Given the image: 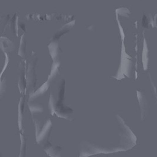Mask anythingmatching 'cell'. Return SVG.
<instances>
[{"label": "cell", "instance_id": "obj_2", "mask_svg": "<svg viewBox=\"0 0 157 157\" xmlns=\"http://www.w3.org/2000/svg\"><path fill=\"white\" fill-rule=\"evenodd\" d=\"M48 48L54 63H60L61 48L57 40H52L48 45Z\"/></svg>", "mask_w": 157, "mask_h": 157}, {"label": "cell", "instance_id": "obj_5", "mask_svg": "<svg viewBox=\"0 0 157 157\" xmlns=\"http://www.w3.org/2000/svg\"><path fill=\"white\" fill-rule=\"evenodd\" d=\"M24 105H25V98L24 96L20 98L19 103H18V123L20 129L22 128V120L24 111Z\"/></svg>", "mask_w": 157, "mask_h": 157}, {"label": "cell", "instance_id": "obj_1", "mask_svg": "<svg viewBox=\"0 0 157 157\" xmlns=\"http://www.w3.org/2000/svg\"><path fill=\"white\" fill-rule=\"evenodd\" d=\"M36 63V58L33 57L28 64L27 74H26V86L31 91L33 90L36 81L35 72V65Z\"/></svg>", "mask_w": 157, "mask_h": 157}, {"label": "cell", "instance_id": "obj_4", "mask_svg": "<svg viewBox=\"0 0 157 157\" xmlns=\"http://www.w3.org/2000/svg\"><path fill=\"white\" fill-rule=\"evenodd\" d=\"M74 23H75V20H74L73 21H70L69 23H67V24H65L60 29H58V31L56 32V33L53 36V40H56L57 39H58L59 37H60V36L61 35H63V34H64L65 33L67 32L69 29L74 26Z\"/></svg>", "mask_w": 157, "mask_h": 157}, {"label": "cell", "instance_id": "obj_9", "mask_svg": "<svg viewBox=\"0 0 157 157\" xmlns=\"http://www.w3.org/2000/svg\"><path fill=\"white\" fill-rule=\"evenodd\" d=\"M28 105L29 107V109L32 113H34L35 112H43V107L41 105L39 104H34V103H31L29 102Z\"/></svg>", "mask_w": 157, "mask_h": 157}, {"label": "cell", "instance_id": "obj_8", "mask_svg": "<svg viewBox=\"0 0 157 157\" xmlns=\"http://www.w3.org/2000/svg\"><path fill=\"white\" fill-rule=\"evenodd\" d=\"M26 40L25 39V35L23 34L21 36L20 39V46H19V49H18V55L21 56L22 57L25 56V48H26Z\"/></svg>", "mask_w": 157, "mask_h": 157}, {"label": "cell", "instance_id": "obj_10", "mask_svg": "<svg viewBox=\"0 0 157 157\" xmlns=\"http://www.w3.org/2000/svg\"><path fill=\"white\" fill-rule=\"evenodd\" d=\"M17 19H18V15L15 14L13 17L12 18L10 21V26L12 30H13V33L18 34V23H17Z\"/></svg>", "mask_w": 157, "mask_h": 157}, {"label": "cell", "instance_id": "obj_6", "mask_svg": "<svg viewBox=\"0 0 157 157\" xmlns=\"http://www.w3.org/2000/svg\"><path fill=\"white\" fill-rule=\"evenodd\" d=\"M49 82L50 80H47L39 89H37L34 93H33V94H31L30 95V97H29V101L30 100H33V99L40 96L42 94L44 93L47 90V89L49 87V85H50V83H49Z\"/></svg>", "mask_w": 157, "mask_h": 157}, {"label": "cell", "instance_id": "obj_11", "mask_svg": "<svg viewBox=\"0 0 157 157\" xmlns=\"http://www.w3.org/2000/svg\"><path fill=\"white\" fill-rule=\"evenodd\" d=\"M0 157H1V155H0Z\"/></svg>", "mask_w": 157, "mask_h": 157}, {"label": "cell", "instance_id": "obj_3", "mask_svg": "<svg viewBox=\"0 0 157 157\" xmlns=\"http://www.w3.org/2000/svg\"><path fill=\"white\" fill-rule=\"evenodd\" d=\"M0 47L4 51H10L14 48V44L6 37H0Z\"/></svg>", "mask_w": 157, "mask_h": 157}, {"label": "cell", "instance_id": "obj_7", "mask_svg": "<svg viewBox=\"0 0 157 157\" xmlns=\"http://www.w3.org/2000/svg\"><path fill=\"white\" fill-rule=\"evenodd\" d=\"M25 71H24V69L23 67L20 71V78L18 80V86L20 93L23 92L24 90L26 89V77H25Z\"/></svg>", "mask_w": 157, "mask_h": 157}]
</instances>
